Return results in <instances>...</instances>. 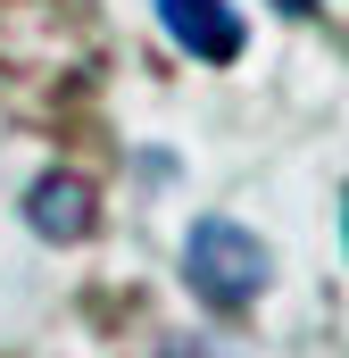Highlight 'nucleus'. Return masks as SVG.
<instances>
[{
    "label": "nucleus",
    "instance_id": "f257e3e1",
    "mask_svg": "<svg viewBox=\"0 0 349 358\" xmlns=\"http://www.w3.org/2000/svg\"><path fill=\"white\" fill-rule=\"evenodd\" d=\"M183 283H191L208 308H250L266 283H274V259H266V242L250 225L200 217V225L183 234Z\"/></svg>",
    "mask_w": 349,
    "mask_h": 358
},
{
    "label": "nucleus",
    "instance_id": "f03ea898",
    "mask_svg": "<svg viewBox=\"0 0 349 358\" xmlns=\"http://www.w3.org/2000/svg\"><path fill=\"white\" fill-rule=\"evenodd\" d=\"M25 225H34L42 242H84L91 225H100V192H91V176L50 167V176L25 192Z\"/></svg>",
    "mask_w": 349,
    "mask_h": 358
},
{
    "label": "nucleus",
    "instance_id": "7ed1b4c3",
    "mask_svg": "<svg viewBox=\"0 0 349 358\" xmlns=\"http://www.w3.org/2000/svg\"><path fill=\"white\" fill-rule=\"evenodd\" d=\"M158 17H167V34L191 59H208V67H233L242 59V17L225 0H158Z\"/></svg>",
    "mask_w": 349,
    "mask_h": 358
},
{
    "label": "nucleus",
    "instance_id": "20e7f679",
    "mask_svg": "<svg viewBox=\"0 0 349 358\" xmlns=\"http://www.w3.org/2000/svg\"><path fill=\"white\" fill-rule=\"evenodd\" d=\"M167 358H216L208 342H167Z\"/></svg>",
    "mask_w": 349,
    "mask_h": 358
},
{
    "label": "nucleus",
    "instance_id": "39448f33",
    "mask_svg": "<svg viewBox=\"0 0 349 358\" xmlns=\"http://www.w3.org/2000/svg\"><path fill=\"white\" fill-rule=\"evenodd\" d=\"M274 8H283V17H316V0H274Z\"/></svg>",
    "mask_w": 349,
    "mask_h": 358
}]
</instances>
